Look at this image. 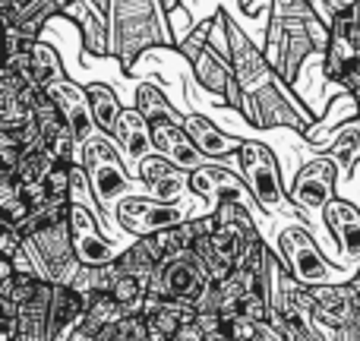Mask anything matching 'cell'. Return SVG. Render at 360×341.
<instances>
[{
  "label": "cell",
  "instance_id": "1",
  "mask_svg": "<svg viewBox=\"0 0 360 341\" xmlns=\"http://www.w3.org/2000/svg\"><path fill=\"white\" fill-rule=\"evenodd\" d=\"M174 44L162 0H114L111 10V54L130 73L146 51Z\"/></svg>",
  "mask_w": 360,
  "mask_h": 341
},
{
  "label": "cell",
  "instance_id": "2",
  "mask_svg": "<svg viewBox=\"0 0 360 341\" xmlns=\"http://www.w3.org/2000/svg\"><path fill=\"white\" fill-rule=\"evenodd\" d=\"M79 162L86 165L89 180H92L95 202L114 215V205L133 190V177L127 171V158L117 149L111 133L95 130L86 143L79 146Z\"/></svg>",
  "mask_w": 360,
  "mask_h": 341
},
{
  "label": "cell",
  "instance_id": "3",
  "mask_svg": "<svg viewBox=\"0 0 360 341\" xmlns=\"http://www.w3.org/2000/svg\"><path fill=\"white\" fill-rule=\"evenodd\" d=\"M237 171L243 174L247 186L253 190L256 202L266 215H278V212H297L291 202L288 184L281 177V165L275 158V152L266 143L256 139H243L240 152H237Z\"/></svg>",
  "mask_w": 360,
  "mask_h": 341
},
{
  "label": "cell",
  "instance_id": "4",
  "mask_svg": "<svg viewBox=\"0 0 360 341\" xmlns=\"http://www.w3.org/2000/svg\"><path fill=\"white\" fill-rule=\"evenodd\" d=\"M278 259L288 266V272L307 288L316 285H332L338 281L335 266H329V259L323 256V250L316 247V240L310 237L307 224H288L278 231Z\"/></svg>",
  "mask_w": 360,
  "mask_h": 341
},
{
  "label": "cell",
  "instance_id": "5",
  "mask_svg": "<svg viewBox=\"0 0 360 341\" xmlns=\"http://www.w3.org/2000/svg\"><path fill=\"white\" fill-rule=\"evenodd\" d=\"M114 221L120 231L133 237H152L158 231H168L174 224L186 221V202H162L152 193H127L117 205H114Z\"/></svg>",
  "mask_w": 360,
  "mask_h": 341
},
{
  "label": "cell",
  "instance_id": "6",
  "mask_svg": "<svg viewBox=\"0 0 360 341\" xmlns=\"http://www.w3.org/2000/svg\"><path fill=\"white\" fill-rule=\"evenodd\" d=\"M338 177H342V168H338L335 158L319 155V158H313V162H307L304 168L291 177V184H288L294 209L310 218H323L326 205H329L338 193Z\"/></svg>",
  "mask_w": 360,
  "mask_h": 341
},
{
  "label": "cell",
  "instance_id": "7",
  "mask_svg": "<svg viewBox=\"0 0 360 341\" xmlns=\"http://www.w3.org/2000/svg\"><path fill=\"white\" fill-rule=\"evenodd\" d=\"M212 281L205 262L196 253H180L162 262V269L155 272V278L149 281V294L155 297H174V300H190L196 307L199 294L205 291V285Z\"/></svg>",
  "mask_w": 360,
  "mask_h": 341
},
{
  "label": "cell",
  "instance_id": "8",
  "mask_svg": "<svg viewBox=\"0 0 360 341\" xmlns=\"http://www.w3.org/2000/svg\"><path fill=\"white\" fill-rule=\"evenodd\" d=\"M32 247L38 250L44 262V278L51 281H60V285H70L79 272V256H76L73 247V228H70V218L67 221H57L51 228H41L29 237Z\"/></svg>",
  "mask_w": 360,
  "mask_h": 341
},
{
  "label": "cell",
  "instance_id": "9",
  "mask_svg": "<svg viewBox=\"0 0 360 341\" xmlns=\"http://www.w3.org/2000/svg\"><path fill=\"white\" fill-rule=\"evenodd\" d=\"M190 186L212 209H218V205H224V202H240V205H247V209H259V202H256L253 190L247 186L243 174H234L231 168H221V165H215V162H205L202 168L190 171Z\"/></svg>",
  "mask_w": 360,
  "mask_h": 341
},
{
  "label": "cell",
  "instance_id": "10",
  "mask_svg": "<svg viewBox=\"0 0 360 341\" xmlns=\"http://www.w3.org/2000/svg\"><path fill=\"white\" fill-rule=\"evenodd\" d=\"M190 70H193V79L205 89L209 95H218L228 108H234L240 114L243 108V86L237 79L234 67H231V57L215 51L212 44H205L196 57L190 60Z\"/></svg>",
  "mask_w": 360,
  "mask_h": 341
},
{
  "label": "cell",
  "instance_id": "11",
  "mask_svg": "<svg viewBox=\"0 0 360 341\" xmlns=\"http://www.w3.org/2000/svg\"><path fill=\"white\" fill-rule=\"evenodd\" d=\"M228 38H231V67H234L237 79H240L243 95H256V92H262V89H269L272 82L281 79V76L272 70V63L266 60L262 48H256L231 16H228Z\"/></svg>",
  "mask_w": 360,
  "mask_h": 341
},
{
  "label": "cell",
  "instance_id": "12",
  "mask_svg": "<svg viewBox=\"0 0 360 341\" xmlns=\"http://www.w3.org/2000/svg\"><path fill=\"white\" fill-rule=\"evenodd\" d=\"M70 228H73V247L79 256L82 266H108V262H117L120 250L114 247L111 237H105L98 231L95 221V212L82 202H73L70 209Z\"/></svg>",
  "mask_w": 360,
  "mask_h": 341
},
{
  "label": "cell",
  "instance_id": "13",
  "mask_svg": "<svg viewBox=\"0 0 360 341\" xmlns=\"http://www.w3.org/2000/svg\"><path fill=\"white\" fill-rule=\"evenodd\" d=\"M136 177L143 180V190L162 199V202H180L186 196H196L190 186V171L177 168L162 152H152L149 158H143L136 168Z\"/></svg>",
  "mask_w": 360,
  "mask_h": 341
},
{
  "label": "cell",
  "instance_id": "14",
  "mask_svg": "<svg viewBox=\"0 0 360 341\" xmlns=\"http://www.w3.org/2000/svg\"><path fill=\"white\" fill-rule=\"evenodd\" d=\"M44 92L57 101L63 120H67V127L73 130V136L79 139V143H86V139L98 130L95 117H92V105H89L86 86H79V82H73L67 76V79H57V82H51V86H44Z\"/></svg>",
  "mask_w": 360,
  "mask_h": 341
},
{
  "label": "cell",
  "instance_id": "15",
  "mask_svg": "<svg viewBox=\"0 0 360 341\" xmlns=\"http://www.w3.org/2000/svg\"><path fill=\"white\" fill-rule=\"evenodd\" d=\"M184 120H171V117L152 120V124H149L152 127V139H155V152H162L165 158H171L177 168L196 171V168H202V165H205V155L196 149V143L190 139Z\"/></svg>",
  "mask_w": 360,
  "mask_h": 341
},
{
  "label": "cell",
  "instance_id": "16",
  "mask_svg": "<svg viewBox=\"0 0 360 341\" xmlns=\"http://www.w3.org/2000/svg\"><path fill=\"white\" fill-rule=\"evenodd\" d=\"M111 136H114V143H117V149L124 152L127 165H136V168H139V162H143V158H149L152 152H155L152 127H149L146 114L139 111L136 105L120 111V120H117V127H114Z\"/></svg>",
  "mask_w": 360,
  "mask_h": 341
},
{
  "label": "cell",
  "instance_id": "17",
  "mask_svg": "<svg viewBox=\"0 0 360 341\" xmlns=\"http://www.w3.org/2000/svg\"><path fill=\"white\" fill-rule=\"evenodd\" d=\"M60 16L73 19L79 25V35H82V48L95 57H105L111 54V16L98 10L92 0H76V4L63 6Z\"/></svg>",
  "mask_w": 360,
  "mask_h": 341
},
{
  "label": "cell",
  "instance_id": "18",
  "mask_svg": "<svg viewBox=\"0 0 360 341\" xmlns=\"http://www.w3.org/2000/svg\"><path fill=\"white\" fill-rule=\"evenodd\" d=\"M326 228L332 231L338 243V253L351 262H360V209L351 205L348 199H332L323 212Z\"/></svg>",
  "mask_w": 360,
  "mask_h": 341
},
{
  "label": "cell",
  "instance_id": "19",
  "mask_svg": "<svg viewBox=\"0 0 360 341\" xmlns=\"http://www.w3.org/2000/svg\"><path fill=\"white\" fill-rule=\"evenodd\" d=\"M82 316H86V297L73 285L54 281V300H51V313H48L51 338L67 341L82 326Z\"/></svg>",
  "mask_w": 360,
  "mask_h": 341
},
{
  "label": "cell",
  "instance_id": "20",
  "mask_svg": "<svg viewBox=\"0 0 360 341\" xmlns=\"http://www.w3.org/2000/svg\"><path fill=\"white\" fill-rule=\"evenodd\" d=\"M184 127H186V133H190V139L196 143V149L202 152L205 158H212V162L237 158V152H240V146H243V139L228 136L224 130H218L205 114H186Z\"/></svg>",
  "mask_w": 360,
  "mask_h": 341
},
{
  "label": "cell",
  "instance_id": "21",
  "mask_svg": "<svg viewBox=\"0 0 360 341\" xmlns=\"http://www.w3.org/2000/svg\"><path fill=\"white\" fill-rule=\"evenodd\" d=\"M143 316L149 319V326L155 332H165V335H174L184 323H193L196 319V307L190 300H174V297H155L149 294L143 304Z\"/></svg>",
  "mask_w": 360,
  "mask_h": 341
},
{
  "label": "cell",
  "instance_id": "22",
  "mask_svg": "<svg viewBox=\"0 0 360 341\" xmlns=\"http://www.w3.org/2000/svg\"><path fill=\"white\" fill-rule=\"evenodd\" d=\"M165 259H168V256L162 253V247L155 243V237H136V240H133V247L120 250L117 266L124 269V272L136 275L139 281H146V285H149V281L155 278V272L162 269Z\"/></svg>",
  "mask_w": 360,
  "mask_h": 341
},
{
  "label": "cell",
  "instance_id": "23",
  "mask_svg": "<svg viewBox=\"0 0 360 341\" xmlns=\"http://www.w3.org/2000/svg\"><path fill=\"white\" fill-rule=\"evenodd\" d=\"M313 149L329 155V158H335L342 174H354V168L360 165V127H357V120L342 124V130H338V136L332 139V143L313 146Z\"/></svg>",
  "mask_w": 360,
  "mask_h": 341
},
{
  "label": "cell",
  "instance_id": "24",
  "mask_svg": "<svg viewBox=\"0 0 360 341\" xmlns=\"http://www.w3.org/2000/svg\"><path fill=\"white\" fill-rule=\"evenodd\" d=\"M212 212H215L218 224H221L224 231H231L243 247L262 240L259 224L253 221V209H247V205H240V202H224V205H218V209H212Z\"/></svg>",
  "mask_w": 360,
  "mask_h": 341
},
{
  "label": "cell",
  "instance_id": "25",
  "mask_svg": "<svg viewBox=\"0 0 360 341\" xmlns=\"http://www.w3.org/2000/svg\"><path fill=\"white\" fill-rule=\"evenodd\" d=\"M86 92H89V105H92L95 127H98L101 133H114V127H117V120H120V111H124L117 92H114L108 82H89Z\"/></svg>",
  "mask_w": 360,
  "mask_h": 341
},
{
  "label": "cell",
  "instance_id": "26",
  "mask_svg": "<svg viewBox=\"0 0 360 341\" xmlns=\"http://www.w3.org/2000/svg\"><path fill=\"white\" fill-rule=\"evenodd\" d=\"M57 16H60V4H57V0H25V4H19L13 25H16L19 32H25L29 38H38L44 25ZM6 29H10V25H6Z\"/></svg>",
  "mask_w": 360,
  "mask_h": 341
},
{
  "label": "cell",
  "instance_id": "27",
  "mask_svg": "<svg viewBox=\"0 0 360 341\" xmlns=\"http://www.w3.org/2000/svg\"><path fill=\"white\" fill-rule=\"evenodd\" d=\"M57 79H67V70H63V60H60V51L54 44L41 41L38 38L35 48H32V82L35 86H51Z\"/></svg>",
  "mask_w": 360,
  "mask_h": 341
},
{
  "label": "cell",
  "instance_id": "28",
  "mask_svg": "<svg viewBox=\"0 0 360 341\" xmlns=\"http://www.w3.org/2000/svg\"><path fill=\"white\" fill-rule=\"evenodd\" d=\"M124 316H127L124 307H120L108 291H98V294H89V297H86V316H82V326H86V329H92L95 335H98L101 329L120 323Z\"/></svg>",
  "mask_w": 360,
  "mask_h": 341
},
{
  "label": "cell",
  "instance_id": "29",
  "mask_svg": "<svg viewBox=\"0 0 360 341\" xmlns=\"http://www.w3.org/2000/svg\"><path fill=\"white\" fill-rule=\"evenodd\" d=\"M136 108L146 114L149 124L152 120H165V117H171V120H184L186 117V114L177 111L174 101H171L168 95L155 86V82H143V86L136 89Z\"/></svg>",
  "mask_w": 360,
  "mask_h": 341
},
{
  "label": "cell",
  "instance_id": "30",
  "mask_svg": "<svg viewBox=\"0 0 360 341\" xmlns=\"http://www.w3.org/2000/svg\"><path fill=\"white\" fill-rule=\"evenodd\" d=\"M0 212H4V221L10 224H22L32 212L22 199V184L13 171H0Z\"/></svg>",
  "mask_w": 360,
  "mask_h": 341
},
{
  "label": "cell",
  "instance_id": "31",
  "mask_svg": "<svg viewBox=\"0 0 360 341\" xmlns=\"http://www.w3.org/2000/svg\"><path fill=\"white\" fill-rule=\"evenodd\" d=\"M117 275H120L117 262H108V266H79V272H76V278L70 281V285H73L76 291L82 294V297H89V294H98V291L111 294L114 278H117Z\"/></svg>",
  "mask_w": 360,
  "mask_h": 341
},
{
  "label": "cell",
  "instance_id": "32",
  "mask_svg": "<svg viewBox=\"0 0 360 341\" xmlns=\"http://www.w3.org/2000/svg\"><path fill=\"white\" fill-rule=\"evenodd\" d=\"M149 338H152V326L143 313H127L120 323L98 332V341H149Z\"/></svg>",
  "mask_w": 360,
  "mask_h": 341
},
{
  "label": "cell",
  "instance_id": "33",
  "mask_svg": "<svg viewBox=\"0 0 360 341\" xmlns=\"http://www.w3.org/2000/svg\"><path fill=\"white\" fill-rule=\"evenodd\" d=\"M35 124H38V130H41L44 143H51V139L60 136L63 130H70L67 120H63V114H60V108H57V101L51 98L48 92L38 95V105H35Z\"/></svg>",
  "mask_w": 360,
  "mask_h": 341
},
{
  "label": "cell",
  "instance_id": "34",
  "mask_svg": "<svg viewBox=\"0 0 360 341\" xmlns=\"http://www.w3.org/2000/svg\"><path fill=\"white\" fill-rule=\"evenodd\" d=\"M44 184H48V193L54 199H73V165H63V162H54L44 174Z\"/></svg>",
  "mask_w": 360,
  "mask_h": 341
},
{
  "label": "cell",
  "instance_id": "35",
  "mask_svg": "<svg viewBox=\"0 0 360 341\" xmlns=\"http://www.w3.org/2000/svg\"><path fill=\"white\" fill-rule=\"evenodd\" d=\"M22 247H25V234L16 224L4 221V228H0V259H13Z\"/></svg>",
  "mask_w": 360,
  "mask_h": 341
},
{
  "label": "cell",
  "instance_id": "36",
  "mask_svg": "<svg viewBox=\"0 0 360 341\" xmlns=\"http://www.w3.org/2000/svg\"><path fill=\"white\" fill-rule=\"evenodd\" d=\"M168 29H171V35H174V44H180L186 35H190L193 29H196V22H193L190 10H186L184 4L174 6V10L168 13Z\"/></svg>",
  "mask_w": 360,
  "mask_h": 341
},
{
  "label": "cell",
  "instance_id": "37",
  "mask_svg": "<svg viewBox=\"0 0 360 341\" xmlns=\"http://www.w3.org/2000/svg\"><path fill=\"white\" fill-rule=\"evenodd\" d=\"M22 199L29 202V209H38V205H44L54 196L48 193V184H44V180H29V184H22Z\"/></svg>",
  "mask_w": 360,
  "mask_h": 341
},
{
  "label": "cell",
  "instance_id": "38",
  "mask_svg": "<svg viewBox=\"0 0 360 341\" xmlns=\"http://www.w3.org/2000/svg\"><path fill=\"white\" fill-rule=\"evenodd\" d=\"M19 158H22V149L6 133H0V165H4V171H16Z\"/></svg>",
  "mask_w": 360,
  "mask_h": 341
},
{
  "label": "cell",
  "instance_id": "39",
  "mask_svg": "<svg viewBox=\"0 0 360 341\" xmlns=\"http://www.w3.org/2000/svg\"><path fill=\"white\" fill-rule=\"evenodd\" d=\"M171 341H209V335H205V329L193 319V323H184L180 329L171 335Z\"/></svg>",
  "mask_w": 360,
  "mask_h": 341
},
{
  "label": "cell",
  "instance_id": "40",
  "mask_svg": "<svg viewBox=\"0 0 360 341\" xmlns=\"http://www.w3.org/2000/svg\"><path fill=\"white\" fill-rule=\"evenodd\" d=\"M335 341H360V313L351 319H345L342 326H338V338Z\"/></svg>",
  "mask_w": 360,
  "mask_h": 341
},
{
  "label": "cell",
  "instance_id": "41",
  "mask_svg": "<svg viewBox=\"0 0 360 341\" xmlns=\"http://www.w3.org/2000/svg\"><path fill=\"white\" fill-rule=\"evenodd\" d=\"M342 92L345 95H351V98H354V105L360 101V63L354 70H351L348 76H345V82H342Z\"/></svg>",
  "mask_w": 360,
  "mask_h": 341
},
{
  "label": "cell",
  "instance_id": "42",
  "mask_svg": "<svg viewBox=\"0 0 360 341\" xmlns=\"http://www.w3.org/2000/svg\"><path fill=\"white\" fill-rule=\"evenodd\" d=\"M67 341H98V335H95L92 329H86V326H79V329L73 332V335H70Z\"/></svg>",
  "mask_w": 360,
  "mask_h": 341
},
{
  "label": "cell",
  "instance_id": "43",
  "mask_svg": "<svg viewBox=\"0 0 360 341\" xmlns=\"http://www.w3.org/2000/svg\"><path fill=\"white\" fill-rule=\"evenodd\" d=\"M209 341H240V338H237L231 329H224V332H218V335H212Z\"/></svg>",
  "mask_w": 360,
  "mask_h": 341
},
{
  "label": "cell",
  "instance_id": "44",
  "mask_svg": "<svg viewBox=\"0 0 360 341\" xmlns=\"http://www.w3.org/2000/svg\"><path fill=\"white\" fill-rule=\"evenodd\" d=\"M351 285H354V288H357V294H360V262H357L354 275H351Z\"/></svg>",
  "mask_w": 360,
  "mask_h": 341
},
{
  "label": "cell",
  "instance_id": "45",
  "mask_svg": "<svg viewBox=\"0 0 360 341\" xmlns=\"http://www.w3.org/2000/svg\"><path fill=\"white\" fill-rule=\"evenodd\" d=\"M162 6H165V13H171L174 6H180V0H162Z\"/></svg>",
  "mask_w": 360,
  "mask_h": 341
},
{
  "label": "cell",
  "instance_id": "46",
  "mask_svg": "<svg viewBox=\"0 0 360 341\" xmlns=\"http://www.w3.org/2000/svg\"><path fill=\"white\" fill-rule=\"evenodd\" d=\"M354 120H357V127H360V101L354 105Z\"/></svg>",
  "mask_w": 360,
  "mask_h": 341
},
{
  "label": "cell",
  "instance_id": "47",
  "mask_svg": "<svg viewBox=\"0 0 360 341\" xmlns=\"http://www.w3.org/2000/svg\"><path fill=\"white\" fill-rule=\"evenodd\" d=\"M266 341H288L285 335H272V338H266Z\"/></svg>",
  "mask_w": 360,
  "mask_h": 341
}]
</instances>
